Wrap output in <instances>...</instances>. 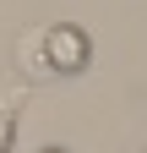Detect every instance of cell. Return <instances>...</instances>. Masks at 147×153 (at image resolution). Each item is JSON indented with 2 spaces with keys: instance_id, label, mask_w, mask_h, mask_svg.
Wrapping results in <instances>:
<instances>
[{
  "instance_id": "2",
  "label": "cell",
  "mask_w": 147,
  "mask_h": 153,
  "mask_svg": "<svg viewBox=\"0 0 147 153\" xmlns=\"http://www.w3.org/2000/svg\"><path fill=\"white\" fill-rule=\"evenodd\" d=\"M11 60H16V71H22L27 82H54V76H49V60H44V22L16 33V55H11Z\"/></svg>"
},
{
  "instance_id": "1",
  "label": "cell",
  "mask_w": 147,
  "mask_h": 153,
  "mask_svg": "<svg viewBox=\"0 0 147 153\" xmlns=\"http://www.w3.org/2000/svg\"><path fill=\"white\" fill-rule=\"evenodd\" d=\"M44 60L49 76H82L93 66V33L76 22H44Z\"/></svg>"
},
{
  "instance_id": "5",
  "label": "cell",
  "mask_w": 147,
  "mask_h": 153,
  "mask_svg": "<svg viewBox=\"0 0 147 153\" xmlns=\"http://www.w3.org/2000/svg\"><path fill=\"white\" fill-rule=\"evenodd\" d=\"M142 153H147V148H142Z\"/></svg>"
},
{
  "instance_id": "4",
  "label": "cell",
  "mask_w": 147,
  "mask_h": 153,
  "mask_svg": "<svg viewBox=\"0 0 147 153\" xmlns=\"http://www.w3.org/2000/svg\"><path fill=\"white\" fill-rule=\"evenodd\" d=\"M38 153H71V148H60V142H49V148H38Z\"/></svg>"
},
{
  "instance_id": "3",
  "label": "cell",
  "mask_w": 147,
  "mask_h": 153,
  "mask_svg": "<svg viewBox=\"0 0 147 153\" xmlns=\"http://www.w3.org/2000/svg\"><path fill=\"white\" fill-rule=\"evenodd\" d=\"M22 109H27V93H22V88L0 99V153L16 148V120H22Z\"/></svg>"
}]
</instances>
